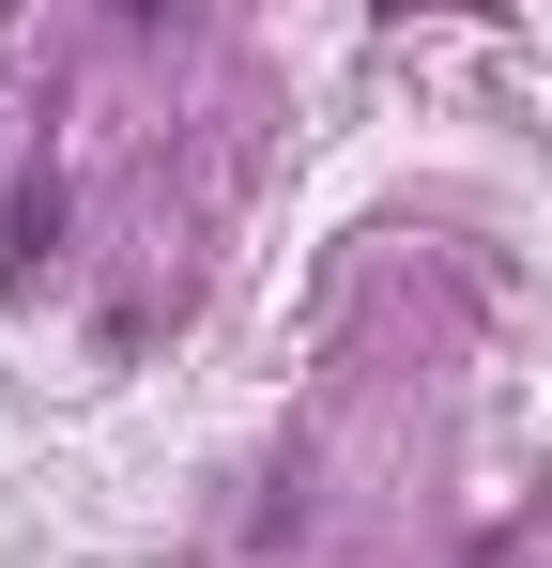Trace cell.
Segmentation results:
<instances>
[{
	"label": "cell",
	"mask_w": 552,
	"mask_h": 568,
	"mask_svg": "<svg viewBox=\"0 0 552 568\" xmlns=\"http://www.w3.org/2000/svg\"><path fill=\"white\" fill-rule=\"evenodd\" d=\"M47 246H62V185H16V246H0V277L31 292V277H47Z\"/></svg>",
	"instance_id": "6da1fadb"
}]
</instances>
